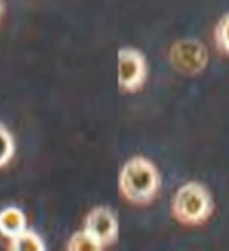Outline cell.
Wrapping results in <instances>:
<instances>
[{"mask_svg": "<svg viewBox=\"0 0 229 251\" xmlns=\"http://www.w3.org/2000/svg\"><path fill=\"white\" fill-rule=\"evenodd\" d=\"M8 248L16 251H44L46 243L38 232L25 227L14 237L8 239Z\"/></svg>", "mask_w": 229, "mask_h": 251, "instance_id": "7", "label": "cell"}, {"mask_svg": "<svg viewBox=\"0 0 229 251\" xmlns=\"http://www.w3.org/2000/svg\"><path fill=\"white\" fill-rule=\"evenodd\" d=\"M170 61L178 73L184 75H196L207 66V47L195 38L179 39L170 49Z\"/></svg>", "mask_w": 229, "mask_h": 251, "instance_id": "4", "label": "cell"}, {"mask_svg": "<svg viewBox=\"0 0 229 251\" xmlns=\"http://www.w3.org/2000/svg\"><path fill=\"white\" fill-rule=\"evenodd\" d=\"M214 198L206 185L190 180L180 185L171 198V215L178 223L198 226L214 214Z\"/></svg>", "mask_w": 229, "mask_h": 251, "instance_id": "2", "label": "cell"}, {"mask_svg": "<svg viewBox=\"0 0 229 251\" xmlns=\"http://www.w3.org/2000/svg\"><path fill=\"white\" fill-rule=\"evenodd\" d=\"M27 227V217L24 210L16 206H8L0 210V235L11 239Z\"/></svg>", "mask_w": 229, "mask_h": 251, "instance_id": "6", "label": "cell"}, {"mask_svg": "<svg viewBox=\"0 0 229 251\" xmlns=\"http://www.w3.org/2000/svg\"><path fill=\"white\" fill-rule=\"evenodd\" d=\"M162 176L155 165L143 155H133L123 165L118 176L121 196L135 206H146L159 195Z\"/></svg>", "mask_w": 229, "mask_h": 251, "instance_id": "1", "label": "cell"}, {"mask_svg": "<svg viewBox=\"0 0 229 251\" xmlns=\"http://www.w3.org/2000/svg\"><path fill=\"white\" fill-rule=\"evenodd\" d=\"M148 77L145 55L135 47H121L118 50V86L124 93L141 90Z\"/></svg>", "mask_w": 229, "mask_h": 251, "instance_id": "3", "label": "cell"}, {"mask_svg": "<svg viewBox=\"0 0 229 251\" xmlns=\"http://www.w3.org/2000/svg\"><path fill=\"white\" fill-rule=\"evenodd\" d=\"M16 154V141L10 129L0 123V168H5Z\"/></svg>", "mask_w": 229, "mask_h": 251, "instance_id": "9", "label": "cell"}, {"mask_svg": "<svg viewBox=\"0 0 229 251\" xmlns=\"http://www.w3.org/2000/svg\"><path fill=\"white\" fill-rule=\"evenodd\" d=\"M66 250H69V251H98V250H102V247L88 231L80 229L69 237V240L66 243Z\"/></svg>", "mask_w": 229, "mask_h": 251, "instance_id": "8", "label": "cell"}, {"mask_svg": "<svg viewBox=\"0 0 229 251\" xmlns=\"http://www.w3.org/2000/svg\"><path fill=\"white\" fill-rule=\"evenodd\" d=\"M215 43L220 52L229 55V13H226L217 24Z\"/></svg>", "mask_w": 229, "mask_h": 251, "instance_id": "10", "label": "cell"}, {"mask_svg": "<svg viewBox=\"0 0 229 251\" xmlns=\"http://www.w3.org/2000/svg\"><path fill=\"white\" fill-rule=\"evenodd\" d=\"M83 229L88 231L102 248L113 245L120 234L116 212L107 206L93 207L83 220Z\"/></svg>", "mask_w": 229, "mask_h": 251, "instance_id": "5", "label": "cell"}, {"mask_svg": "<svg viewBox=\"0 0 229 251\" xmlns=\"http://www.w3.org/2000/svg\"><path fill=\"white\" fill-rule=\"evenodd\" d=\"M2 14H3V2L0 0V18H2Z\"/></svg>", "mask_w": 229, "mask_h": 251, "instance_id": "11", "label": "cell"}]
</instances>
